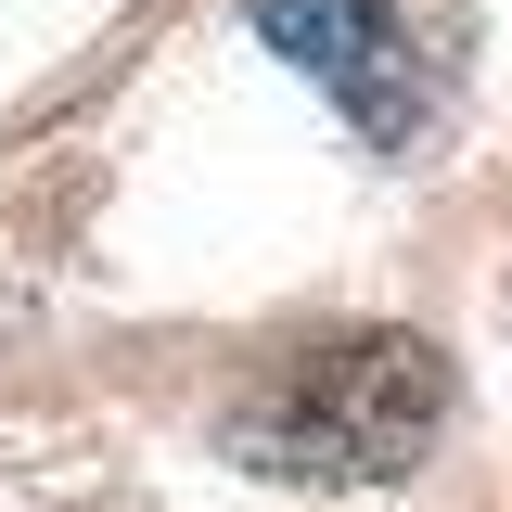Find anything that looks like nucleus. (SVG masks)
I'll return each mask as SVG.
<instances>
[{
    "mask_svg": "<svg viewBox=\"0 0 512 512\" xmlns=\"http://www.w3.org/2000/svg\"><path fill=\"white\" fill-rule=\"evenodd\" d=\"M256 26L308 64L359 128H410V39L384 0H256Z\"/></svg>",
    "mask_w": 512,
    "mask_h": 512,
    "instance_id": "f03ea898",
    "label": "nucleus"
},
{
    "mask_svg": "<svg viewBox=\"0 0 512 512\" xmlns=\"http://www.w3.org/2000/svg\"><path fill=\"white\" fill-rule=\"evenodd\" d=\"M448 423V359L423 333H346V346H308L231 410V448L282 487H384L410 474Z\"/></svg>",
    "mask_w": 512,
    "mask_h": 512,
    "instance_id": "f257e3e1",
    "label": "nucleus"
}]
</instances>
